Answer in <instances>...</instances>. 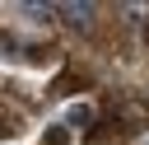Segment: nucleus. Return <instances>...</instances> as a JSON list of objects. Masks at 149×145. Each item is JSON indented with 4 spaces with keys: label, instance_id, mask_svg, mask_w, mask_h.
I'll return each instance as SVG.
<instances>
[{
    "label": "nucleus",
    "instance_id": "f257e3e1",
    "mask_svg": "<svg viewBox=\"0 0 149 145\" xmlns=\"http://www.w3.org/2000/svg\"><path fill=\"white\" fill-rule=\"evenodd\" d=\"M51 9H56V19H65L70 28H93V14H98L88 0H74V5H51Z\"/></svg>",
    "mask_w": 149,
    "mask_h": 145
},
{
    "label": "nucleus",
    "instance_id": "f03ea898",
    "mask_svg": "<svg viewBox=\"0 0 149 145\" xmlns=\"http://www.w3.org/2000/svg\"><path fill=\"white\" fill-rule=\"evenodd\" d=\"M88 117H93V112H88L84 103H79V108H70V122H79V126H88Z\"/></svg>",
    "mask_w": 149,
    "mask_h": 145
},
{
    "label": "nucleus",
    "instance_id": "7ed1b4c3",
    "mask_svg": "<svg viewBox=\"0 0 149 145\" xmlns=\"http://www.w3.org/2000/svg\"><path fill=\"white\" fill-rule=\"evenodd\" d=\"M144 145H149V136H144Z\"/></svg>",
    "mask_w": 149,
    "mask_h": 145
}]
</instances>
